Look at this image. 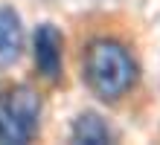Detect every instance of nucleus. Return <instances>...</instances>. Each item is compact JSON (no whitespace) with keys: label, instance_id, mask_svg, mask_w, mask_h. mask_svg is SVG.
Segmentation results:
<instances>
[{"label":"nucleus","instance_id":"obj_1","mask_svg":"<svg viewBox=\"0 0 160 145\" xmlns=\"http://www.w3.org/2000/svg\"><path fill=\"white\" fill-rule=\"evenodd\" d=\"M79 70L84 87L105 104H122L140 84V61L117 35H93L82 44Z\"/></svg>","mask_w":160,"mask_h":145},{"label":"nucleus","instance_id":"obj_2","mask_svg":"<svg viewBox=\"0 0 160 145\" xmlns=\"http://www.w3.org/2000/svg\"><path fill=\"white\" fill-rule=\"evenodd\" d=\"M41 93L29 84L0 90V145H23L41 128Z\"/></svg>","mask_w":160,"mask_h":145},{"label":"nucleus","instance_id":"obj_3","mask_svg":"<svg viewBox=\"0 0 160 145\" xmlns=\"http://www.w3.org/2000/svg\"><path fill=\"white\" fill-rule=\"evenodd\" d=\"M32 58H35V70L41 73V79L55 84L61 79V67H64V35L58 32V26L41 23L35 32L32 44Z\"/></svg>","mask_w":160,"mask_h":145},{"label":"nucleus","instance_id":"obj_4","mask_svg":"<svg viewBox=\"0 0 160 145\" xmlns=\"http://www.w3.org/2000/svg\"><path fill=\"white\" fill-rule=\"evenodd\" d=\"M23 50V26L15 9L0 6V70H9Z\"/></svg>","mask_w":160,"mask_h":145},{"label":"nucleus","instance_id":"obj_5","mask_svg":"<svg viewBox=\"0 0 160 145\" xmlns=\"http://www.w3.org/2000/svg\"><path fill=\"white\" fill-rule=\"evenodd\" d=\"M70 133H73V142H88V145L111 142V128L99 113H79Z\"/></svg>","mask_w":160,"mask_h":145}]
</instances>
